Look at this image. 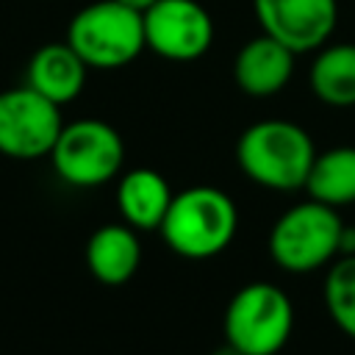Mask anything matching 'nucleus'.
<instances>
[{"label": "nucleus", "mask_w": 355, "mask_h": 355, "mask_svg": "<svg viewBox=\"0 0 355 355\" xmlns=\"http://www.w3.org/2000/svg\"><path fill=\"white\" fill-rule=\"evenodd\" d=\"M313 158V139L305 128L288 119L252 122L236 141V161L241 172L252 183L275 191L305 189Z\"/></svg>", "instance_id": "obj_1"}, {"label": "nucleus", "mask_w": 355, "mask_h": 355, "mask_svg": "<svg viewBox=\"0 0 355 355\" xmlns=\"http://www.w3.org/2000/svg\"><path fill=\"white\" fill-rule=\"evenodd\" d=\"M236 227L239 211L227 191L214 186H191L172 194L158 233L172 252L202 261L227 250Z\"/></svg>", "instance_id": "obj_2"}, {"label": "nucleus", "mask_w": 355, "mask_h": 355, "mask_svg": "<svg viewBox=\"0 0 355 355\" xmlns=\"http://www.w3.org/2000/svg\"><path fill=\"white\" fill-rule=\"evenodd\" d=\"M67 42L89 69H119L147 47L144 17L119 0H94L75 11L67 25Z\"/></svg>", "instance_id": "obj_3"}, {"label": "nucleus", "mask_w": 355, "mask_h": 355, "mask_svg": "<svg viewBox=\"0 0 355 355\" xmlns=\"http://www.w3.org/2000/svg\"><path fill=\"white\" fill-rule=\"evenodd\" d=\"M222 330L241 355H277L291 338L294 305L275 283H247L230 297Z\"/></svg>", "instance_id": "obj_4"}, {"label": "nucleus", "mask_w": 355, "mask_h": 355, "mask_svg": "<svg viewBox=\"0 0 355 355\" xmlns=\"http://www.w3.org/2000/svg\"><path fill=\"white\" fill-rule=\"evenodd\" d=\"M341 227L338 208L316 200L291 205L272 225L269 255L283 272L308 275L338 255Z\"/></svg>", "instance_id": "obj_5"}, {"label": "nucleus", "mask_w": 355, "mask_h": 355, "mask_svg": "<svg viewBox=\"0 0 355 355\" xmlns=\"http://www.w3.org/2000/svg\"><path fill=\"white\" fill-rule=\"evenodd\" d=\"M50 161L55 175L75 189H94L119 175L125 161V141L119 130L103 119L64 122Z\"/></svg>", "instance_id": "obj_6"}, {"label": "nucleus", "mask_w": 355, "mask_h": 355, "mask_svg": "<svg viewBox=\"0 0 355 355\" xmlns=\"http://www.w3.org/2000/svg\"><path fill=\"white\" fill-rule=\"evenodd\" d=\"M61 128V105L28 83L0 92V155L14 161L44 158L50 155Z\"/></svg>", "instance_id": "obj_7"}, {"label": "nucleus", "mask_w": 355, "mask_h": 355, "mask_svg": "<svg viewBox=\"0 0 355 355\" xmlns=\"http://www.w3.org/2000/svg\"><path fill=\"white\" fill-rule=\"evenodd\" d=\"M141 17L147 50L164 61L189 64L211 50L214 19L197 0H158L141 11Z\"/></svg>", "instance_id": "obj_8"}, {"label": "nucleus", "mask_w": 355, "mask_h": 355, "mask_svg": "<svg viewBox=\"0 0 355 355\" xmlns=\"http://www.w3.org/2000/svg\"><path fill=\"white\" fill-rule=\"evenodd\" d=\"M261 33L288 50L316 53L338 25V0H252Z\"/></svg>", "instance_id": "obj_9"}, {"label": "nucleus", "mask_w": 355, "mask_h": 355, "mask_svg": "<svg viewBox=\"0 0 355 355\" xmlns=\"http://www.w3.org/2000/svg\"><path fill=\"white\" fill-rule=\"evenodd\" d=\"M294 58V50H288L269 33H261L239 47L233 58V80L250 97H272L291 80Z\"/></svg>", "instance_id": "obj_10"}, {"label": "nucleus", "mask_w": 355, "mask_h": 355, "mask_svg": "<svg viewBox=\"0 0 355 355\" xmlns=\"http://www.w3.org/2000/svg\"><path fill=\"white\" fill-rule=\"evenodd\" d=\"M86 75H89L86 61L64 39V42L42 44L31 55L25 69V83L39 94H44L47 100H53L55 105H67L83 92Z\"/></svg>", "instance_id": "obj_11"}, {"label": "nucleus", "mask_w": 355, "mask_h": 355, "mask_svg": "<svg viewBox=\"0 0 355 355\" xmlns=\"http://www.w3.org/2000/svg\"><path fill=\"white\" fill-rule=\"evenodd\" d=\"M141 263V244L130 225H103L86 241V266L105 286L128 283Z\"/></svg>", "instance_id": "obj_12"}, {"label": "nucleus", "mask_w": 355, "mask_h": 355, "mask_svg": "<svg viewBox=\"0 0 355 355\" xmlns=\"http://www.w3.org/2000/svg\"><path fill=\"white\" fill-rule=\"evenodd\" d=\"M169 202L172 189L166 178L155 169H130L116 183V208L133 230H158Z\"/></svg>", "instance_id": "obj_13"}, {"label": "nucleus", "mask_w": 355, "mask_h": 355, "mask_svg": "<svg viewBox=\"0 0 355 355\" xmlns=\"http://www.w3.org/2000/svg\"><path fill=\"white\" fill-rule=\"evenodd\" d=\"M311 92L333 108L355 105V44H322L308 72Z\"/></svg>", "instance_id": "obj_14"}, {"label": "nucleus", "mask_w": 355, "mask_h": 355, "mask_svg": "<svg viewBox=\"0 0 355 355\" xmlns=\"http://www.w3.org/2000/svg\"><path fill=\"white\" fill-rule=\"evenodd\" d=\"M305 191L311 200L330 208H344L355 202V147H330L316 153Z\"/></svg>", "instance_id": "obj_15"}, {"label": "nucleus", "mask_w": 355, "mask_h": 355, "mask_svg": "<svg viewBox=\"0 0 355 355\" xmlns=\"http://www.w3.org/2000/svg\"><path fill=\"white\" fill-rule=\"evenodd\" d=\"M324 308L336 327L355 338V255H341L324 277Z\"/></svg>", "instance_id": "obj_16"}, {"label": "nucleus", "mask_w": 355, "mask_h": 355, "mask_svg": "<svg viewBox=\"0 0 355 355\" xmlns=\"http://www.w3.org/2000/svg\"><path fill=\"white\" fill-rule=\"evenodd\" d=\"M338 255H355V230L352 227H341V239H338Z\"/></svg>", "instance_id": "obj_17"}, {"label": "nucleus", "mask_w": 355, "mask_h": 355, "mask_svg": "<svg viewBox=\"0 0 355 355\" xmlns=\"http://www.w3.org/2000/svg\"><path fill=\"white\" fill-rule=\"evenodd\" d=\"M119 3H125V6H130V8H136V11H147L153 3H158V0H119Z\"/></svg>", "instance_id": "obj_18"}, {"label": "nucleus", "mask_w": 355, "mask_h": 355, "mask_svg": "<svg viewBox=\"0 0 355 355\" xmlns=\"http://www.w3.org/2000/svg\"><path fill=\"white\" fill-rule=\"evenodd\" d=\"M211 355H241V352H239L233 344H227V341H225V344H222V347H216Z\"/></svg>", "instance_id": "obj_19"}]
</instances>
